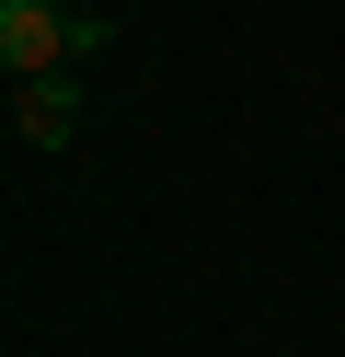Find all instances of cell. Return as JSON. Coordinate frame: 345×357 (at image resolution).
Masks as SVG:
<instances>
[{"label":"cell","mask_w":345,"mask_h":357,"mask_svg":"<svg viewBox=\"0 0 345 357\" xmlns=\"http://www.w3.org/2000/svg\"><path fill=\"white\" fill-rule=\"evenodd\" d=\"M104 12H58V0H0V70L12 81H46V70H69V58H92L104 47Z\"/></svg>","instance_id":"1"},{"label":"cell","mask_w":345,"mask_h":357,"mask_svg":"<svg viewBox=\"0 0 345 357\" xmlns=\"http://www.w3.org/2000/svg\"><path fill=\"white\" fill-rule=\"evenodd\" d=\"M12 127H23L35 150H69V127H81V93H69L58 70H46V81H12Z\"/></svg>","instance_id":"2"}]
</instances>
